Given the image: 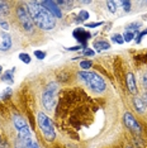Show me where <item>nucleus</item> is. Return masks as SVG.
<instances>
[{
	"instance_id": "obj_1",
	"label": "nucleus",
	"mask_w": 147,
	"mask_h": 148,
	"mask_svg": "<svg viewBox=\"0 0 147 148\" xmlns=\"http://www.w3.org/2000/svg\"><path fill=\"white\" fill-rule=\"evenodd\" d=\"M28 12L31 14L34 24L42 31H51L55 28L56 21L55 18L46 10L45 8L41 5V1H28Z\"/></svg>"
},
{
	"instance_id": "obj_2",
	"label": "nucleus",
	"mask_w": 147,
	"mask_h": 148,
	"mask_svg": "<svg viewBox=\"0 0 147 148\" xmlns=\"http://www.w3.org/2000/svg\"><path fill=\"white\" fill-rule=\"evenodd\" d=\"M79 79L84 81L93 91L95 92H103L105 90V82L104 80L95 72H89V71H80L79 72Z\"/></svg>"
},
{
	"instance_id": "obj_3",
	"label": "nucleus",
	"mask_w": 147,
	"mask_h": 148,
	"mask_svg": "<svg viewBox=\"0 0 147 148\" xmlns=\"http://www.w3.org/2000/svg\"><path fill=\"white\" fill-rule=\"evenodd\" d=\"M37 122H38V125L42 130V134L45 136V138L49 142H52L55 139L56 134H55V128H53V124H52V120L46 115L45 113H38L37 115Z\"/></svg>"
},
{
	"instance_id": "obj_4",
	"label": "nucleus",
	"mask_w": 147,
	"mask_h": 148,
	"mask_svg": "<svg viewBox=\"0 0 147 148\" xmlns=\"http://www.w3.org/2000/svg\"><path fill=\"white\" fill-rule=\"evenodd\" d=\"M16 18H18L21 25L23 27L25 32L28 33H32L33 32V28H34V22H33L31 14H29L28 9L25 6H18L16 8Z\"/></svg>"
},
{
	"instance_id": "obj_5",
	"label": "nucleus",
	"mask_w": 147,
	"mask_h": 148,
	"mask_svg": "<svg viewBox=\"0 0 147 148\" xmlns=\"http://www.w3.org/2000/svg\"><path fill=\"white\" fill-rule=\"evenodd\" d=\"M56 89H57V85L56 84H48L47 87L45 89V91L42 94V104L43 106L47 110H52L55 108V94H56Z\"/></svg>"
},
{
	"instance_id": "obj_6",
	"label": "nucleus",
	"mask_w": 147,
	"mask_h": 148,
	"mask_svg": "<svg viewBox=\"0 0 147 148\" xmlns=\"http://www.w3.org/2000/svg\"><path fill=\"white\" fill-rule=\"evenodd\" d=\"M123 123H124V125L128 128L129 130H132V132H136V133H139L141 132V127H139L138 122L135 119V116L132 115L131 113H124V115H123Z\"/></svg>"
},
{
	"instance_id": "obj_7",
	"label": "nucleus",
	"mask_w": 147,
	"mask_h": 148,
	"mask_svg": "<svg viewBox=\"0 0 147 148\" xmlns=\"http://www.w3.org/2000/svg\"><path fill=\"white\" fill-rule=\"evenodd\" d=\"M41 5L53 16V18H61L62 16V12L57 6L56 1H41Z\"/></svg>"
},
{
	"instance_id": "obj_8",
	"label": "nucleus",
	"mask_w": 147,
	"mask_h": 148,
	"mask_svg": "<svg viewBox=\"0 0 147 148\" xmlns=\"http://www.w3.org/2000/svg\"><path fill=\"white\" fill-rule=\"evenodd\" d=\"M72 36H74V38H75L78 42L82 43V46H84L85 48H86V42H88V39H90V37H91V34H90L88 31H85L84 28L74 29Z\"/></svg>"
},
{
	"instance_id": "obj_9",
	"label": "nucleus",
	"mask_w": 147,
	"mask_h": 148,
	"mask_svg": "<svg viewBox=\"0 0 147 148\" xmlns=\"http://www.w3.org/2000/svg\"><path fill=\"white\" fill-rule=\"evenodd\" d=\"M12 47V37L8 33L1 32V39H0V51H8Z\"/></svg>"
},
{
	"instance_id": "obj_10",
	"label": "nucleus",
	"mask_w": 147,
	"mask_h": 148,
	"mask_svg": "<svg viewBox=\"0 0 147 148\" xmlns=\"http://www.w3.org/2000/svg\"><path fill=\"white\" fill-rule=\"evenodd\" d=\"M127 87H128L129 92L136 94L137 92V85H136V77L132 72L127 73Z\"/></svg>"
},
{
	"instance_id": "obj_11",
	"label": "nucleus",
	"mask_w": 147,
	"mask_h": 148,
	"mask_svg": "<svg viewBox=\"0 0 147 148\" xmlns=\"http://www.w3.org/2000/svg\"><path fill=\"white\" fill-rule=\"evenodd\" d=\"M133 105H135L136 110H137V112H138L139 114L145 113L146 109H147V105L145 104L143 99H141V97H135V100H133Z\"/></svg>"
},
{
	"instance_id": "obj_12",
	"label": "nucleus",
	"mask_w": 147,
	"mask_h": 148,
	"mask_svg": "<svg viewBox=\"0 0 147 148\" xmlns=\"http://www.w3.org/2000/svg\"><path fill=\"white\" fill-rule=\"evenodd\" d=\"M14 67L10 70H8V71H5L4 73H3V76H1V80L4 82L6 84H9V85H12L13 82H14Z\"/></svg>"
},
{
	"instance_id": "obj_13",
	"label": "nucleus",
	"mask_w": 147,
	"mask_h": 148,
	"mask_svg": "<svg viewBox=\"0 0 147 148\" xmlns=\"http://www.w3.org/2000/svg\"><path fill=\"white\" fill-rule=\"evenodd\" d=\"M13 123H14V127L16 128V130H21L22 128H24L27 125L25 120L23 119L22 116H19L18 114H14V115H13Z\"/></svg>"
},
{
	"instance_id": "obj_14",
	"label": "nucleus",
	"mask_w": 147,
	"mask_h": 148,
	"mask_svg": "<svg viewBox=\"0 0 147 148\" xmlns=\"http://www.w3.org/2000/svg\"><path fill=\"white\" fill-rule=\"evenodd\" d=\"M93 46H94V49H96L98 52H102V51H105V49L110 48V45L106 41H95Z\"/></svg>"
},
{
	"instance_id": "obj_15",
	"label": "nucleus",
	"mask_w": 147,
	"mask_h": 148,
	"mask_svg": "<svg viewBox=\"0 0 147 148\" xmlns=\"http://www.w3.org/2000/svg\"><path fill=\"white\" fill-rule=\"evenodd\" d=\"M86 19H89V13L86 10H81L79 13L78 18H76V22L78 23H81V22H85Z\"/></svg>"
},
{
	"instance_id": "obj_16",
	"label": "nucleus",
	"mask_w": 147,
	"mask_h": 148,
	"mask_svg": "<svg viewBox=\"0 0 147 148\" xmlns=\"http://www.w3.org/2000/svg\"><path fill=\"white\" fill-rule=\"evenodd\" d=\"M9 13V5L6 1H0V14L5 15Z\"/></svg>"
},
{
	"instance_id": "obj_17",
	"label": "nucleus",
	"mask_w": 147,
	"mask_h": 148,
	"mask_svg": "<svg viewBox=\"0 0 147 148\" xmlns=\"http://www.w3.org/2000/svg\"><path fill=\"white\" fill-rule=\"evenodd\" d=\"M141 27V23H131L128 27H127V32H133V33H137L138 32V29Z\"/></svg>"
},
{
	"instance_id": "obj_18",
	"label": "nucleus",
	"mask_w": 147,
	"mask_h": 148,
	"mask_svg": "<svg viewBox=\"0 0 147 148\" xmlns=\"http://www.w3.org/2000/svg\"><path fill=\"white\" fill-rule=\"evenodd\" d=\"M91 66H93V62L89 61V60H84V61L80 62V67H81L84 71H86V70H89V69H91Z\"/></svg>"
},
{
	"instance_id": "obj_19",
	"label": "nucleus",
	"mask_w": 147,
	"mask_h": 148,
	"mask_svg": "<svg viewBox=\"0 0 147 148\" xmlns=\"http://www.w3.org/2000/svg\"><path fill=\"white\" fill-rule=\"evenodd\" d=\"M117 4H118V3H117V1H112V0L106 1V6H108V9H109L110 13H115L117 12Z\"/></svg>"
},
{
	"instance_id": "obj_20",
	"label": "nucleus",
	"mask_w": 147,
	"mask_h": 148,
	"mask_svg": "<svg viewBox=\"0 0 147 148\" xmlns=\"http://www.w3.org/2000/svg\"><path fill=\"white\" fill-rule=\"evenodd\" d=\"M12 94H13V90L10 89V87H8V89H5V91L0 95V97H1L3 100H8L9 97L12 96Z\"/></svg>"
},
{
	"instance_id": "obj_21",
	"label": "nucleus",
	"mask_w": 147,
	"mask_h": 148,
	"mask_svg": "<svg viewBox=\"0 0 147 148\" xmlns=\"http://www.w3.org/2000/svg\"><path fill=\"white\" fill-rule=\"evenodd\" d=\"M112 41L114 42V43H118V45H123V43H124L123 36H121V34H114V36H112Z\"/></svg>"
},
{
	"instance_id": "obj_22",
	"label": "nucleus",
	"mask_w": 147,
	"mask_h": 148,
	"mask_svg": "<svg viewBox=\"0 0 147 148\" xmlns=\"http://www.w3.org/2000/svg\"><path fill=\"white\" fill-rule=\"evenodd\" d=\"M138 33V32H137ZM135 34L136 33H133V32H127L124 33V36H123V39H124V42H131L133 38H135Z\"/></svg>"
},
{
	"instance_id": "obj_23",
	"label": "nucleus",
	"mask_w": 147,
	"mask_h": 148,
	"mask_svg": "<svg viewBox=\"0 0 147 148\" xmlns=\"http://www.w3.org/2000/svg\"><path fill=\"white\" fill-rule=\"evenodd\" d=\"M19 60L24 63H29L31 62V56L27 55V53H19Z\"/></svg>"
},
{
	"instance_id": "obj_24",
	"label": "nucleus",
	"mask_w": 147,
	"mask_h": 148,
	"mask_svg": "<svg viewBox=\"0 0 147 148\" xmlns=\"http://www.w3.org/2000/svg\"><path fill=\"white\" fill-rule=\"evenodd\" d=\"M14 147L15 148H27L28 147V144H27L25 142H23L22 139H19V138H16V140L14 143Z\"/></svg>"
},
{
	"instance_id": "obj_25",
	"label": "nucleus",
	"mask_w": 147,
	"mask_h": 148,
	"mask_svg": "<svg viewBox=\"0 0 147 148\" xmlns=\"http://www.w3.org/2000/svg\"><path fill=\"white\" fill-rule=\"evenodd\" d=\"M122 5H123V10L128 13L131 10V1H128V0H126V1H122Z\"/></svg>"
},
{
	"instance_id": "obj_26",
	"label": "nucleus",
	"mask_w": 147,
	"mask_h": 148,
	"mask_svg": "<svg viewBox=\"0 0 147 148\" xmlns=\"http://www.w3.org/2000/svg\"><path fill=\"white\" fill-rule=\"evenodd\" d=\"M146 34H147V29H146V31L139 32L138 34H137V37H136V42H137V43H139V42L142 41V38H143V37H145Z\"/></svg>"
},
{
	"instance_id": "obj_27",
	"label": "nucleus",
	"mask_w": 147,
	"mask_h": 148,
	"mask_svg": "<svg viewBox=\"0 0 147 148\" xmlns=\"http://www.w3.org/2000/svg\"><path fill=\"white\" fill-rule=\"evenodd\" d=\"M34 56L38 60H43L46 57V52H43V51H34Z\"/></svg>"
},
{
	"instance_id": "obj_28",
	"label": "nucleus",
	"mask_w": 147,
	"mask_h": 148,
	"mask_svg": "<svg viewBox=\"0 0 147 148\" xmlns=\"http://www.w3.org/2000/svg\"><path fill=\"white\" fill-rule=\"evenodd\" d=\"M103 24V22H98V23H88L86 24V27L88 28H96V27H99V25H102Z\"/></svg>"
},
{
	"instance_id": "obj_29",
	"label": "nucleus",
	"mask_w": 147,
	"mask_h": 148,
	"mask_svg": "<svg viewBox=\"0 0 147 148\" xmlns=\"http://www.w3.org/2000/svg\"><path fill=\"white\" fill-rule=\"evenodd\" d=\"M0 27H1L4 31H8L9 29V25H8V23H6L5 21H0Z\"/></svg>"
},
{
	"instance_id": "obj_30",
	"label": "nucleus",
	"mask_w": 147,
	"mask_h": 148,
	"mask_svg": "<svg viewBox=\"0 0 147 148\" xmlns=\"http://www.w3.org/2000/svg\"><path fill=\"white\" fill-rule=\"evenodd\" d=\"M82 55L84 56H94V49H88L86 48V51L82 52Z\"/></svg>"
},
{
	"instance_id": "obj_31",
	"label": "nucleus",
	"mask_w": 147,
	"mask_h": 148,
	"mask_svg": "<svg viewBox=\"0 0 147 148\" xmlns=\"http://www.w3.org/2000/svg\"><path fill=\"white\" fill-rule=\"evenodd\" d=\"M0 148H10V146L6 140H0Z\"/></svg>"
},
{
	"instance_id": "obj_32",
	"label": "nucleus",
	"mask_w": 147,
	"mask_h": 148,
	"mask_svg": "<svg viewBox=\"0 0 147 148\" xmlns=\"http://www.w3.org/2000/svg\"><path fill=\"white\" fill-rule=\"evenodd\" d=\"M27 148H39V146L36 142H33V140H32V142L28 144V147H27Z\"/></svg>"
},
{
	"instance_id": "obj_33",
	"label": "nucleus",
	"mask_w": 147,
	"mask_h": 148,
	"mask_svg": "<svg viewBox=\"0 0 147 148\" xmlns=\"http://www.w3.org/2000/svg\"><path fill=\"white\" fill-rule=\"evenodd\" d=\"M142 84H143V86H145V87H147V72L142 77Z\"/></svg>"
},
{
	"instance_id": "obj_34",
	"label": "nucleus",
	"mask_w": 147,
	"mask_h": 148,
	"mask_svg": "<svg viewBox=\"0 0 147 148\" xmlns=\"http://www.w3.org/2000/svg\"><path fill=\"white\" fill-rule=\"evenodd\" d=\"M143 101H145V104H147V94L143 95Z\"/></svg>"
},
{
	"instance_id": "obj_35",
	"label": "nucleus",
	"mask_w": 147,
	"mask_h": 148,
	"mask_svg": "<svg viewBox=\"0 0 147 148\" xmlns=\"http://www.w3.org/2000/svg\"><path fill=\"white\" fill-rule=\"evenodd\" d=\"M1 72H3V67L0 66V75H1Z\"/></svg>"
},
{
	"instance_id": "obj_36",
	"label": "nucleus",
	"mask_w": 147,
	"mask_h": 148,
	"mask_svg": "<svg viewBox=\"0 0 147 148\" xmlns=\"http://www.w3.org/2000/svg\"><path fill=\"white\" fill-rule=\"evenodd\" d=\"M0 140H1V138H0Z\"/></svg>"
}]
</instances>
